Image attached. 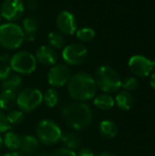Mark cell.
I'll return each mask as SVG.
<instances>
[{
    "label": "cell",
    "instance_id": "1",
    "mask_svg": "<svg viewBox=\"0 0 155 156\" xmlns=\"http://www.w3.org/2000/svg\"><path fill=\"white\" fill-rule=\"evenodd\" d=\"M67 85L69 96L76 101L85 102L94 99L98 90L94 78L87 72L74 74Z\"/></svg>",
    "mask_w": 155,
    "mask_h": 156
},
{
    "label": "cell",
    "instance_id": "2",
    "mask_svg": "<svg viewBox=\"0 0 155 156\" xmlns=\"http://www.w3.org/2000/svg\"><path fill=\"white\" fill-rule=\"evenodd\" d=\"M62 116L70 127L80 131L90 125L93 112L87 103L75 101L66 104L62 108Z\"/></svg>",
    "mask_w": 155,
    "mask_h": 156
},
{
    "label": "cell",
    "instance_id": "3",
    "mask_svg": "<svg viewBox=\"0 0 155 156\" xmlns=\"http://www.w3.org/2000/svg\"><path fill=\"white\" fill-rule=\"evenodd\" d=\"M93 78L97 88L104 93H113L122 88V80L120 75L110 66H100L96 69L95 76Z\"/></svg>",
    "mask_w": 155,
    "mask_h": 156
},
{
    "label": "cell",
    "instance_id": "4",
    "mask_svg": "<svg viewBox=\"0 0 155 156\" xmlns=\"http://www.w3.org/2000/svg\"><path fill=\"white\" fill-rule=\"evenodd\" d=\"M25 40V34L20 26L8 22L0 25V46L13 50L21 47Z\"/></svg>",
    "mask_w": 155,
    "mask_h": 156
},
{
    "label": "cell",
    "instance_id": "5",
    "mask_svg": "<svg viewBox=\"0 0 155 156\" xmlns=\"http://www.w3.org/2000/svg\"><path fill=\"white\" fill-rule=\"evenodd\" d=\"M36 133L39 143L47 146H52L60 141L62 131L60 127L52 120L44 119L37 123Z\"/></svg>",
    "mask_w": 155,
    "mask_h": 156
},
{
    "label": "cell",
    "instance_id": "6",
    "mask_svg": "<svg viewBox=\"0 0 155 156\" xmlns=\"http://www.w3.org/2000/svg\"><path fill=\"white\" fill-rule=\"evenodd\" d=\"M43 102V93L36 88H26L16 95V105L24 113L36 111Z\"/></svg>",
    "mask_w": 155,
    "mask_h": 156
},
{
    "label": "cell",
    "instance_id": "7",
    "mask_svg": "<svg viewBox=\"0 0 155 156\" xmlns=\"http://www.w3.org/2000/svg\"><path fill=\"white\" fill-rule=\"evenodd\" d=\"M9 66L13 71L19 75L32 74L37 69V59L27 51H18L9 59Z\"/></svg>",
    "mask_w": 155,
    "mask_h": 156
},
{
    "label": "cell",
    "instance_id": "8",
    "mask_svg": "<svg viewBox=\"0 0 155 156\" xmlns=\"http://www.w3.org/2000/svg\"><path fill=\"white\" fill-rule=\"evenodd\" d=\"M89 51L87 48L79 43L69 44L62 50V58L66 65L79 66L88 58Z\"/></svg>",
    "mask_w": 155,
    "mask_h": 156
},
{
    "label": "cell",
    "instance_id": "9",
    "mask_svg": "<svg viewBox=\"0 0 155 156\" xmlns=\"http://www.w3.org/2000/svg\"><path fill=\"white\" fill-rule=\"evenodd\" d=\"M71 77L70 69L66 64L53 65L48 73V82L52 88H61L68 84Z\"/></svg>",
    "mask_w": 155,
    "mask_h": 156
},
{
    "label": "cell",
    "instance_id": "10",
    "mask_svg": "<svg viewBox=\"0 0 155 156\" xmlns=\"http://www.w3.org/2000/svg\"><path fill=\"white\" fill-rule=\"evenodd\" d=\"M130 70L138 77H147L151 74L155 67V60H151L144 56L135 55L129 60Z\"/></svg>",
    "mask_w": 155,
    "mask_h": 156
},
{
    "label": "cell",
    "instance_id": "11",
    "mask_svg": "<svg viewBox=\"0 0 155 156\" xmlns=\"http://www.w3.org/2000/svg\"><path fill=\"white\" fill-rule=\"evenodd\" d=\"M25 7L22 0H5L1 5L0 15L1 17L8 22H13L22 16Z\"/></svg>",
    "mask_w": 155,
    "mask_h": 156
},
{
    "label": "cell",
    "instance_id": "12",
    "mask_svg": "<svg viewBox=\"0 0 155 156\" xmlns=\"http://www.w3.org/2000/svg\"><path fill=\"white\" fill-rule=\"evenodd\" d=\"M56 25L59 32L66 36L73 35L78 28V23L75 16L67 10H64L58 15Z\"/></svg>",
    "mask_w": 155,
    "mask_h": 156
},
{
    "label": "cell",
    "instance_id": "13",
    "mask_svg": "<svg viewBox=\"0 0 155 156\" xmlns=\"http://www.w3.org/2000/svg\"><path fill=\"white\" fill-rule=\"evenodd\" d=\"M35 58L37 62L40 63L44 66H53L57 64L58 61V54L56 51L49 46H40L35 54Z\"/></svg>",
    "mask_w": 155,
    "mask_h": 156
},
{
    "label": "cell",
    "instance_id": "14",
    "mask_svg": "<svg viewBox=\"0 0 155 156\" xmlns=\"http://www.w3.org/2000/svg\"><path fill=\"white\" fill-rule=\"evenodd\" d=\"M39 146V141L37 136L25 134L20 137V147L19 151L24 155H32L37 150Z\"/></svg>",
    "mask_w": 155,
    "mask_h": 156
},
{
    "label": "cell",
    "instance_id": "15",
    "mask_svg": "<svg viewBox=\"0 0 155 156\" xmlns=\"http://www.w3.org/2000/svg\"><path fill=\"white\" fill-rule=\"evenodd\" d=\"M22 29L25 34V39L28 41H33L38 29V22L37 18L31 16L25 17L22 23Z\"/></svg>",
    "mask_w": 155,
    "mask_h": 156
},
{
    "label": "cell",
    "instance_id": "16",
    "mask_svg": "<svg viewBox=\"0 0 155 156\" xmlns=\"http://www.w3.org/2000/svg\"><path fill=\"white\" fill-rule=\"evenodd\" d=\"M115 103L122 111H129L133 105V97L127 90H121L117 93L115 99Z\"/></svg>",
    "mask_w": 155,
    "mask_h": 156
},
{
    "label": "cell",
    "instance_id": "17",
    "mask_svg": "<svg viewBox=\"0 0 155 156\" xmlns=\"http://www.w3.org/2000/svg\"><path fill=\"white\" fill-rule=\"evenodd\" d=\"M16 104V94L11 90H2L0 93V110L10 111Z\"/></svg>",
    "mask_w": 155,
    "mask_h": 156
},
{
    "label": "cell",
    "instance_id": "18",
    "mask_svg": "<svg viewBox=\"0 0 155 156\" xmlns=\"http://www.w3.org/2000/svg\"><path fill=\"white\" fill-rule=\"evenodd\" d=\"M99 132L105 139H112L118 133V127L116 123L111 120H104L100 123Z\"/></svg>",
    "mask_w": 155,
    "mask_h": 156
},
{
    "label": "cell",
    "instance_id": "19",
    "mask_svg": "<svg viewBox=\"0 0 155 156\" xmlns=\"http://www.w3.org/2000/svg\"><path fill=\"white\" fill-rule=\"evenodd\" d=\"M93 103L96 108L101 111H109L113 108L115 104V101L112 96L108 93H102L97 95L93 99Z\"/></svg>",
    "mask_w": 155,
    "mask_h": 156
},
{
    "label": "cell",
    "instance_id": "20",
    "mask_svg": "<svg viewBox=\"0 0 155 156\" xmlns=\"http://www.w3.org/2000/svg\"><path fill=\"white\" fill-rule=\"evenodd\" d=\"M60 141L63 144V145L65 146V148H67V149L75 151V150H78L80 148L79 138L72 133H69V132L62 133Z\"/></svg>",
    "mask_w": 155,
    "mask_h": 156
},
{
    "label": "cell",
    "instance_id": "21",
    "mask_svg": "<svg viewBox=\"0 0 155 156\" xmlns=\"http://www.w3.org/2000/svg\"><path fill=\"white\" fill-rule=\"evenodd\" d=\"M5 146L10 151H17L20 147V137L14 132H6L3 138Z\"/></svg>",
    "mask_w": 155,
    "mask_h": 156
},
{
    "label": "cell",
    "instance_id": "22",
    "mask_svg": "<svg viewBox=\"0 0 155 156\" xmlns=\"http://www.w3.org/2000/svg\"><path fill=\"white\" fill-rule=\"evenodd\" d=\"M22 84V78L19 74L11 75L7 80L2 82L1 88L2 90H11L15 91L17 90Z\"/></svg>",
    "mask_w": 155,
    "mask_h": 156
},
{
    "label": "cell",
    "instance_id": "23",
    "mask_svg": "<svg viewBox=\"0 0 155 156\" xmlns=\"http://www.w3.org/2000/svg\"><path fill=\"white\" fill-rule=\"evenodd\" d=\"M59 100H60L59 93L54 88L48 89L45 92V94H43V101L45 102L46 106L48 107V108L56 107L58 104Z\"/></svg>",
    "mask_w": 155,
    "mask_h": 156
},
{
    "label": "cell",
    "instance_id": "24",
    "mask_svg": "<svg viewBox=\"0 0 155 156\" xmlns=\"http://www.w3.org/2000/svg\"><path fill=\"white\" fill-rule=\"evenodd\" d=\"M76 36L79 41L87 43V42H90L91 40L94 39L96 33H95V30L93 28L84 27H81L79 30H77Z\"/></svg>",
    "mask_w": 155,
    "mask_h": 156
},
{
    "label": "cell",
    "instance_id": "25",
    "mask_svg": "<svg viewBox=\"0 0 155 156\" xmlns=\"http://www.w3.org/2000/svg\"><path fill=\"white\" fill-rule=\"evenodd\" d=\"M48 42L51 48H62L65 45V38L60 32H50L48 36Z\"/></svg>",
    "mask_w": 155,
    "mask_h": 156
},
{
    "label": "cell",
    "instance_id": "26",
    "mask_svg": "<svg viewBox=\"0 0 155 156\" xmlns=\"http://www.w3.org/2000/svg\"><path fill=\"white\" fill-rule=\"evenodd\" d=\"M6 119L10 125H17L24 121L25 113L20 110H13L6 114Z\"/></svg>",
    "mask_w": 155,
    "mask_h": 156
},
{
    "label": "cell",
    "instance_id": "27",
    "mask_svg": "<svg viewBox=\"0 0 155 156\" xmlns=\"http://www.w3.org/2000/svg\"><path fill=\"white\" fill-rule=\"evenodd\" d=\"M139 86V80L135 77H128L122 80V88L124 90L132 91L138 88Z\"/></svg>",
    "mask_w": 155,
    "mask_h": 156
},
{
    "label": "cell",
    "instance_id": "28",
    "mask_svg": "<svg viewBox=\"0 0 155 156\" xmlns=\"http://www.w3.org/2000/svg\"><path fill=\"white\" fill-rule=\"evenodd\" d=\"M11 129V125L6 119V114L0 110V134L5 133Z\"/></svg>",
    "mask_w": 155,
    "mask_h": 156
},
{
    "label": "cell",
    "instance_id": "29",
    "mask_svg": "<svg viewBox=\"0 0 155 156\" xmlns=\"http://www.w3.org/2000/svg\"><path fill=\"white\" fill-rule=\"evenodd\" d=\"M12 73V69L9 65L6 63H2L0 64V81H4L7 80Z\"/></svg>",
    "mask_w": 155,
    "mask_h": 156
},
{
    "label": "cell",
    "instance_id": "30",
    "mask_svg": "<svg viewBox=\"0 0 155 156\" xmlns=\"http://www.w3.org/2000/svg\"><path fill=\"white\" fill-rule=\"evenodd\" d=\"M52 156H77V153H75V151H72L64 147V148H59L56 150L52 154Z\"/></svg>",
    "mask_w": 155,
    "mask_h": 156
},
{
    "label": "cell",
    "instance_id": "31",
    "mask_svg": "<svg viewBox=\"0 0 155 156\" xmlns=\"http://www.w3.org/2000/svg\"><path fill=\"white\" fill-rule=\"evenodd\" d=\"M77 156H95L94 152L90 148H79V152L77 153Z\"/></svg>",
    "mask_w": 155,
    "mask_h": 156
},
{
    "label": "cell",
    "instance_id": "32",
    "mask_svg": "<svg viewBox=\"0 0 155 156\" xmlns=\"http://www.w3.org/2000/svg\"><path fill=\"white\" fill-rule=\"evenodd\" d=\"M3 156H25L22 153L20 152H17V151H12V152H9V153H6Z\"/></svg>",
    "mask_w": 155,
    "mask_h": 156
},
{
    "label": "cell",
    "instance_id": "33",
    "mask_svg": "<svg viewBox=\"0 0 155 156\" xmlns=\"http://www.w3.org/2000/svg\"><path fill=\"white\" fill-rule=\"evenodd\" d=\"M9 59H10V58H9V56L6 53H4V54H1L0 55V60L3 63H6L7 61L9 62Z\"/></svg>",
    "mask_w": 155,
    "mask_h": 156
},
{
    "label": "cell",
    "instance_id": "34",
    "mask_svg": "<svg viewBox=\"0 0 155 156\" xmlns=\"http://www.w3.org/2000/svg\"><path fill=\"white\" fill-rule=\"evenodd\" d=\"M150 85L151 87L155 90V73H153L151 76V80H150Z\"/></svg>",
    "mask_w": 155,
    "mask_h": 156
},
{
    "label": "cell",
    "instance_id": "35",
    "mask_svg": "<svg viewBox=\"0 0 155 156\" xmlns=\"http://www.w3.org/2000/svg\"><path fill=\"white\" fill-rule=\"evenodd\" d=\"M95 156H116L115 154H111V153H108V152H103V153H100V154H97V155Z\"/></svg>",
    "mask_w": 155,
    "mask_h": 156
},
{
    "label": "cell",
    "instance_id": "36",
    "mask_svg": "<svg viewBox=\"0 0 155 156\" xmlns=\"http://www.w3.org/2000/svg\"><path fill=\"white\" fill-rule=\"evenodd\" d=\"M3 145H4L3 137H2V136H1V134H0V151H1V149H2V147H3Z\"/></svg>",
    "mask_w": 155,
    "mask_h": 156
},
{
    "label": "cell",
    "instance_id": "37",
    "mask_svg": "<svg viewBox=\"0 0 155 156\" xmlns=\"http://www.w3.org/2000/svg\"><path fill=\"white\" fill-rule=\"evenodd\" d=\"M36 156H48L47 154H45V153H41V154H37Z\"/></svg>",
    "mask_w": 155,
    "mask_h": 156
},
{
    "label": "cell",
    "instance_id": "38",
    "mask_svg": "<svg viewBox=\"0 0 155 156\" xmlns=\"http://www.w3.org/2000/svg\"><path fill=\"white\" fill-rule=\"evenodd\" d=\"M0 22H1V15H0Z\"/></svg>",
    "mask_w": 155,
    "mask_h": 156
}]
</instances>
